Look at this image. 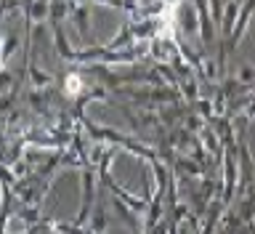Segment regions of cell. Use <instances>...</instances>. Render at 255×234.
I'll use <instances>...</instances> for the list:
<instances>
[{"instance_id":"cell-1","label":"cell","mask_w":255,"mask_h":234,"mask_svg":"<svg viewBox=\"0 0 255 234\" xmlns=\"http://www.w3.org/2000/svg\"><path fill=\"white\" fill-rule=\"evenodd\" d=\"M77 85H80V83H77V77H72V80H69V91H77Z\"/></svg>"}]
</instances>
